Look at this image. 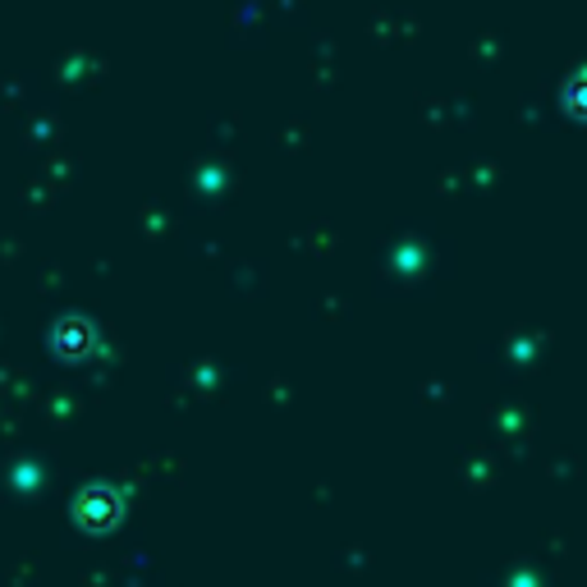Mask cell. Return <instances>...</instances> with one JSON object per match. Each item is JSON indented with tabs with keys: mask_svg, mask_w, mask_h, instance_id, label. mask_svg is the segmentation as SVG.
I'll list each match as a JSON object with an SVG mask.
<instances>
[{
	"mask_svg": "<svg viewBox=\"0 0 587 587\" xmlns=\"http://www.w3.org/2000/svg\"><path fill=\"white\" fill-rule=\"evenodd\" d=\"M51 344L60 358H88L97 350V335H93V321L83 317H64L56 331H51Z\"/></svg>",
	"mask_w": 587,
	"mask_h": 587,
	"instance_id": "cell-1",
	"label": "cell"
},
{
	"mask_svg": "<svg viewBox=\"0 0 587 587\" xmlns=\"http://www.w3.org/2000/svg\"><path fill=\"white\" fill-rule=\"evenodd\" d=\"M120 518V500H115V491H88L78 500V524L83 528H111Z\"/></svg>",
	"mask_w": 587,
	"mask_h": 587,
	"instance_id": "cell-2",
	"label": "cell"
}]
</instances>
